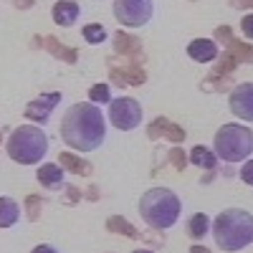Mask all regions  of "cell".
<instances>
[{
    "label": "cell",
    "mask_w": 253,
    "mask_h": 253,
    "mask_svg": "<svg viewBox=\"0 0 253 253\" xmlns=\"http://www.w3.org/2000/svg\"><path fill=\"white\" fill-rule=\"evenodd\" d=\"M61 139L76 152H94L107 139V117L91 101H76L61 119Z\"/></svg>",
    "instance_id": "obj_1"
},
{
    "label": "cell",
    "mask_w": 253,
    "mask_h": 253,
    "mask_svg": "<svg viewBox=\"0 0 253 253\" xmlns=\"http://www.w3.org/2000/svg\"><path fill=\"white\" fill-rule=\"evenodd\" d=\"M182 213V200L170 187H152L139 198V215L155 230H170Z\"/></svg>",
    "instance_id": "obj_2"
},
{
    "label": "cell",
    "mask_w": 253,
    "mask_h": 253,
    "mask_svg": "<svg viewBox=\"0 0 253 253\" xmlns=\"http://www.w3.org/2000/svg\"><path fill=\"white\" fill-rule=\"evenodd\" d=\"M215 246L233 253L253 243V215L241 208H228L213 220Z\"/></svg>",
    "instance_id": "obj_3"
},
{
    "label": "cell",
    "mask_w": 253,
    "mask_h": 253,
    "mask_svg": "<svg viewBox=\"0 0 253 253\" xmlns=\"http://www.w3.org/2000/svg\"><path fill=\"white\" fill-rule=\"evenodd\" d=\"M48 147H51L48 134L41 126L23 124L10 132V137L5 142V152L18 165H41L43 157L48 155Z\"/></svg>",
    "instance_id": "obj_4"
},
{
    "label": "cell",
    "mask_w": 253,
    "mask_h": 253,
    "mask_svg": "<svg viewBox=\"0 0 253 253\" xmlns=\"http://www.w3.org/2000/svg\"><path fill=\"white\" fill-rule=\"evenodd\" d=\"M253 152V132L243 124H223L215 134V155L223 162H246Z\"/></svg>",
    "instance_id": "obj_5"
},
{
    "label": "cell",
    "mask_w": 253,
    "mask_h": 253,
    "mask_svg": "<svg viewBox=\"0 0 253 253\" xmlns=\"http://www.w3.org/2000/svg\"><path fill=\"white\" fill-rule=\"evenodd\" d=\"M109 122L119 132H134L142 124V104L132 96H117L109 101Z\"/></svg>",
    "instance_id": "obj_6"
},
{
    "label": "cell",
    "mask_w": 253,
    "mask_h": 253,
    "mask_svg": "<svg viewBox=\"0 0 253 253\" xmlns=\"http://www.w3.org/2000/svg\"><path fill=\"white\" fill-rule=\"evenodd\" d=\"M155 3L152 0H114V18L124 28H142L152 20Z\"/></svg>",
    "instance_id": "obj_7"
},
{
    "label": "cell",
    "mask_w": 253,
    "mask_h": 253,
    "mask_svg": "<svg viewBox=\"0 0 253 253\" xmlns=\"http://www.w3.org/2000/svg\"><path fill=\"white\" fill-rule=\"evenodd\" d=\"M228 107L238 119L243 122H253V84H238V86L230 91L228 96Z\"/></svg>",
    "instance_id": "obj_8"
},
{
    "label": "cell",
    "mask_w": 253,
    "mask_h": 253,
    "mask_svg": "<svg viewBox=\"0 0 253 253\" xmlns=\"http://www.w3.org/2000/svg\"><path fill=\"white\" fill-rule=\"evenodd\" d=\"M58 104H61V94H58V91H53V94H41V96H36V99L28 104L23 114H26V119H31L33 124H46Z\"/></svg>",
    "instance_id": "obj_9"
},
{
    "label": "cell",
    "mask_w": 253,
    "mask_h": 253,
    "mask_svg": "<svg viewBox=\"0 0 253 253\" xmlns=\"http://www.w3.org/2000/svg\"><path fill=\"white\" fill-rule=\"evenodd\" d=\"M36 180L48 187V190H61L63 182H66V172H63V167L56 165V162H46V165H41L38 170H36Z\"/></svg>",
    "instance_id": "obj_10"
},
{
    "label": "cell",
    "mask_w": 253,
    "mask_h": 253,
    "mask_svg": "<svg viewBox=\"0 0 253 253\" xmlns=\"http://www.w3.org/2000/svg\"><path fill=\"white\" fill-rule=\"evenodd\" d=\"M187 56L198 63H210L218 58V43L213 38H195L187 46Z\"/></svg>",
    "instance_id": "obj_11"
},
{
    "label": "cell",
    "mask_w": 253,
    "mask_h": 253,
    "mask_svg": "<svg viewBox=\"0 0 253 253\" xmlns=\"http://www.w3.org/2000/svg\"><path fill=\"white\" fill-rule=\"evenodd\" d=\"M79 15H81V8H79L76 0H58V3L53 5V20L61 28L74 26L79 20Z\"/></svg>",
    "instance_id": "obj_12"
},
{
    "label": "cell",
    "mask_w": 253,
    "mask_h": 253,
    "mask_svg": "<svg viewBox=\"0 0 253 253\" xmlns=\"http://www.w3.org/2000/svg\"><path fill=\"white\" fill-rule=\"evenodd\" d=\"M20 220V205L10 195H0V228H13Z\"/></svg>",
    "instance_id": "obj_13"
},
{
    "label": "cell",
    "mask_w": 253,
    "mask_h": 253,
    "mask_svg": "<svg viewBox=\"0 0 253 253\" xmlns=\"http://www.w3.org/2000/svg\"><path fill=\"white\" fill-rule=\"evenodd\" d=\"M190 162H193L195 167H203V170H215L218 167V155L210 152L208 147L198 144V147L190 150Z\"/></svg>",
    "instance_id": "obj_14"
},
{
    "label": "cell",
    "mask_w": 253,
    "mask_h": 253,
    "mask_svg": "<svg viewBox=\"0 0 253 253\" xmlns=\"http://www.w3.org/2000/svg\"><path fill=\"white\" fill-rule=\"evenodd\" d=\"M210 228H213V223H210V218L205 213H195L193 218L187 220V233L193 238H205Z\"/></svg>",
    "instance_id": "obj_15"
},
{
    "label": "cell",
    "mask_w": 253,
    "mask_h": 253,
    "mask_svg": "<svg viewBox=\"0 0 253 253\" xmlns=\"http://www.w3.org/2000/svg\"><path fill=\"white\" fill-rule=\"evenodd\" d=\"M81 36H84V41H86V43L99 46V43H104V41H107V28H104L101 23H89V26H84Z\"/></svg>",
    "instance_id": "obj_16"
},
{
    "label": "cell",
    "mask_w": 253,
    "mask_h": 253,
    "mask_svg": "<svg viewBox=\"0 0 253 253\" xmlns=\"http://www.w3.org/2000/svg\"><path fill=\"white\" fill-rule=\"evenodd\" d=\"M89 101L91 104H109L112 101V86L109 84H96L89 89Z\"/></svg>",
    "instance_id": "obj_17"
},
{
    "label": "cell",
    "mask_w": 253,
    "mask_h": 253,
    "mask_svg": "<svg viewBox=\"0 0 253 253\" xmlns=\"http://www.w3.org/2000/svg\"><path fill=\"white\" fill-rule=\"evenodd\" d=\"M241 180L253 187V160H246V162H243V167H241Z\"/></svg>",
    "instance_id": "obj_18"
},
{
    "label": "cell",
    "mask_w": 253,
    "mask_h": 253,
    "mask_svg": "<svg viewBox=\"0 0 253 253\" xmlns=\"http://www.w3.org/2000/svg\"><path fill=\"white\" fill-rule=\"evenodd\" d=\"M241 31H243V36H246V38H251V41H253V15H246V18L241 20Z\"/></svg>",
    "instance_id": "obj_19"
},
{
    "label": "cell",
    "mask_w": 253,
    "mask_h": 253,
    "mask_svg": "<svg viewBox=\"0 0 253 253\" xmlns=\"http://www.w3.org/2000/svg\"><path fill=\"white\" fill-rule=\"evenodd\" d=\"M31 253H58V251H56L51 243H38V246H36Z\"/></svg>",
    "instance_id": "obj_20"
},
{
    "label": "cell",
    "mask_w": 253,
    "mask_h": 253,
    "mask_svg": "<svg viewBox=\"0 0 253 253\" xmlns=\"http://www.w3.org/2000/svg\"><path fill=\"white\" fill-rule=\"evenodd\" d=\"M132 253H152V251H144V248H137V251H132Z\"/></svg>",
    "instance_id": "obj_21"
}]
</instances>
